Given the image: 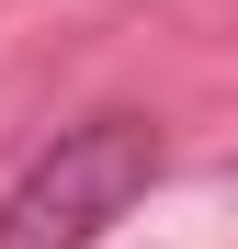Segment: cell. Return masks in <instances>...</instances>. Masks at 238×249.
I'll use <instances>...</instances> for the list:
<instances>
[{"instance_id": "6da1fadb", "label": "cell", "mask_w": 238, "mask_h": 249, "mask_svg": "<svg viewBox=\"0 0 238 249\" xmlns=\"http://www.w3.org/2000/svg\"><path fill=\"white\" fill-rule=\"evenodd\" d=\"M147 181H159V136H147L136 113L68 124V136L0 193V249H91Z\"/></svg>"}]
</instances>
